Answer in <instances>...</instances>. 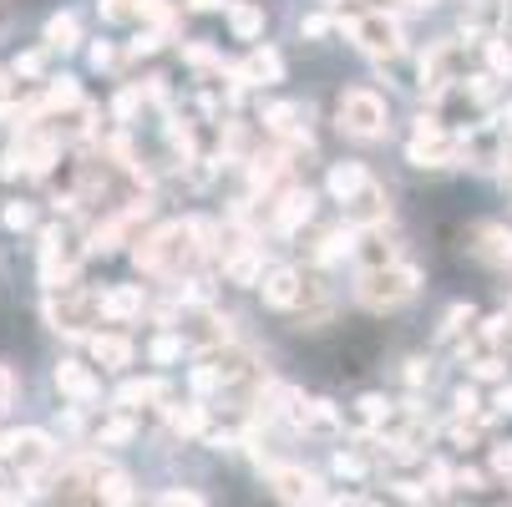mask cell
<instances>
[{"label":"cell","instance_id":"1","mask_svg":"<svg viewBox=\"0 0 512 507\" xmlns=\"http://www.w3.org/2000/svg\"><path fill=\"white\" fill-rule=\"evenodd\" d=\"M203 239H208V229L198 219H173V224L153 229L148 239H137L132 259H137V269H148L158 279H183L203 259V249H208Z\"/></svg>","mask_w":512,"mask_h":507},{"label":"cell","instance_id":"2","mask_svg":"<svg viewBox=\"0 0 512 507\" xmlns=\"http://www.w3.org/2000/svg\"><path fill=\"white\" fill-rule=\"evenodd\" d=\"M421 289V269L411 264H381V269H365L355 284V300L365 310H401L406 300H416Z\"/></svg>","mask_w":512,"mask_h":507},{"label":"cell","instance_id":"3","mask_svg":"<svg viewBox=\"0 0 512 507\" xmlns=\"http://www.w3.org/2000/svg\"><path fill=\"white\" fill-rule=\"evenodd\" d=\"M264 482L274 492V502L284 507H325V482L320 472L300 467V462H269L264 467Z\"/></svg>","mask_w":512,"mask_h":507},{"label":"cell","instance_id":"4","mask_svg":"<svg viewBox=\"0 0 512 507\" xmlns=\"http://www.w3.org/2000/svg\"><path fill=\"white\" fill-rule=\"evenodd\" d=\"M0 447H6V467L11 472H21V477H41V472H51L56 467V442L46 437V431H11V437H0Z\"/></svg>","mask_w":512,"mask_h":507},{"label":"cell","instance_id":"5","mask_svg":"<svg viewBox=\"0 0 512 507\" xmlns=\"http://www.w3.org/2000/svg\"><path fill=\"white\" fill-rule=\"evenodd\" d=\"M340 132H350V137H360V142L381 137V132H386V102H381L376 92H365V87L345 92V97H340Z\"/></svg>","mask_w":512,"mask_h":507},{"label":"cell","instance_id":"6","mask_svg":"<svg viewBox=\"0 0 512 507\" xmlns=\"http://www.w3.org/2000/svg\"><path fill=\"white\" fill-rule=\"evenodd\" d=\"M345 31H350V41L365 51V56H396L401 51V26H396V16H386V11H365V16H355V21H340Z\"/></svg>","mask_w":512,"mask_h":507},{"label":"cell","instance_id":"7","mask_svg":"<svg viewBox=\"0 0 512 507\" xmlns=\"http://www.w3.org/2000/svg\"><path fill=\"white\" fill-rule=\"evenodd\" d=\"M46 320L61 335H87V325L97 320V295H87V289H56L46 300Z\"/></svg>","mask_w":512,"mask_h":507},{"label":"cell","instance_id":"8","mask_svg":"<svg viewBox=\"0 0 512 507\" xmlns=\"http://www.w3.org/2000/svg\"><path fill=\"white\" fill-rule=\"evenodd\" d=\"M77 249H71V239L61 234V229H46L41 234V279H46V289L56 295V289H71V279H77Z\"/></svg>","mask_w":512,"mask_h":507},{"label":"cell","instance_id":"9","mask_svg":"<svg viewBox=\"0 0 512 507\" xmlns=\"http://www.w3.org/2000/svg\"><path fill=\"white\" fill-rule=\"evenodd\" d=\"M386 213H391V198H386V188L381 183H365L350 203H345V229H355V234H371V229H381L386 224Z\"/></svg>","mask_w":512,"mask_h":507},{"label":"cell","instance_id":"10","mask_svg":"<svg viewBox=\"0 0 512 507\" xmlns=\"http://www.w3.org/2000/svg\"><path fill=\"white\" fill-rule=\"evenodd\" d=\"M452 82H462V46L457 41H442L421 56V87L426 92H447Z\"/></svg>","mask_w":512,"mask_h":507},{"label":"cell","instance_id":"11","mask_svg":"<svg viewBox=\"0 0 512 507\" xmlns=\"http://www.w3.org/2000/svg\"><path fill=\"white\" fill-rule=\"evenodd\" d=\"M92 502H97V507H132V502H137L132 472H122V467H112V462H97V477H92Z\"/></svg>","mask_w":512,"mask_h":507},{"label":"cell","instance_id":"12","mask_svg":"<svg viewBox=\"0 0 512 507\" xmlns=\"http://www.w3.org/2000/svg\"><path fill=\"white\" fill-rule=\"evenodd\" d=\"M457 158H462V137H447L442 127L416 132V142H411V163H421V168H447Z\"/></svg>","mask_w":512,"mask_h":507},{"label":"cell","instance_id":"13","mask_svg":"<svg viewBox=\"0 0 512 507\" xmlns=\"http://www.w3.org/2000/svg\"><path fill=\"white\" fill-rule=\"evenodd\" d=\"M305 274L300 269H289V264H279V269H269V279L259 284L264 289V305H274V310H295V305H305Z\"/></svg>","mask_w":512,"mask_h":507},{"label":"cell","instance_id":"14","mask_svg":"<svg viewBox=\"0 0 512 507\" xmlns=\"http://www.w3.org/2000/svg\"><path fill=\"white\" fill-rule=\"evenodd\" d=\"M472 254L487 269H507L512 264V229L507 224H477L472 229Z\"/></svg>","mask_w":512,"mask_h":507},{"label":"cell","instance_id":"15","mask_svg":"<svg viewBox=\"0 0 512 507\" xmlns=\"http://www.w3.org/2000/svg\"><path fill=\"white\" fill-rule=\"evenodd\" d=\"M56 391L66 401H77V406H92L102 396V381L82 366V360H61V366H56Z\"/></svg>","mask_w":512,"mask_h":507},{"label":"cell","instance_id":"16","mask_svg":"<svg viewBox=\"0 0 512 507\" xmlns=\"http://www.w3.org/2000/svg\"><path fill=\"white\" fill-rule=\"evenodd\" d=\"M234 77H239L244 87H269V82L284 77V61H279L274 46H254V51L244 56V66H234Z\"/></svg>","mask_w":512,"mask_h":507},{"label":"cell","instance_id":"17","mask_svg":"<svg viewBox=\"0 0 512 507\" xmlns=\"http://www.w3.org/2000/svg\"><path fill=\"white\" fill-rule=\"evenodd\" d=\"M502 148H507V132H497V127H482V132H467L462 137V158L472 168H497L502 163Z\"/></svg>","mask_w":512,"mask_h":507},{"label":"cell","instance_id":"18","mask_svg":"<svg viewBox=\"0 0 512 507\" xmlns=\"http://www.w3.org/2000/svg\"><path fill=\"white\" fill-rule=\"evenodd\" d=\"M310 213H315V193L310 188H289L274 208V234H295L300 224H310Z\"/></svg>","mask_w":512,"mask_h":507},{"label":"cell","instance_id":"19","mask_svg":"<svg viewBox=\"0 0 512 507\" xmlns=\"http://www.w3.org/2000/svg\"><path fill=\"white\" fill-rule=\"evenodd\" d=\"M97 315L107 320H137L142 315V289L137 284H122V289H107V295H97Z\"/></svg>","mask_w":512,"mask_h":507},{"label":"cell","instance_id":"20","mask_svg":"<svg viewBox=\"0 0 512 507\" xmlns=\"http://www.w3.org/2000/svg\"><path fill=\"white\" fill-rule=\"evenodd\" d=\"M87 345H92V360H97V366H112V371L132 366V340H127V335H92Z\"/></svg>","mask_w":512,"mask_h":507},{"label":"cell","instance_id":"21","mask_svg":"<svg viewBox=\"0 0 512 507\" xmlns=\"http://www.w3.org/2000/svg\"><path fill=\"white\" fill-rule=\"evenodd\" d=\"M365 183H371V173H365L360 163H335L330 168V198H340V203H350Z\"/></svg>","mask_w":512,"mask_h":507},{"label":"cell","instance_id":"22","mask_svg":"<svg viewBox=\"0 0 512 507\" xmlns=\"http://www.w3.org/2000/svg\"><path fill=\"white\" fill-rule=\"evenodd\" d=\"M168 396V381H127L122 391H117V406L122 411H137V406H153V401H163Z\"/></svg>","mask_w":512,"mask_h":507},{"label":"cell","instance_id":"23","mask_svg":"<svg viewBox=\"0 0 512 507\" xmlns=\"http://www.w3.org/2000/svg\"><path fill=\"white\" fill-rule=\"evenodd\" d=\"M77 41H82V26H77V16H71V11H61V16L46 21V46L51 51H71Z\"/></svg>","mask_w":512,"mask_h":507},{"label":"cell","instance_id":"24","mask_svg":"<svg viewBox=\"0 0 512 507\" xmlns=\"http://www.w3.org/2000/svg\"><path fill=\"white\" fill-rule=\"evenodd\" d=\"M259 264H264V249L249 244V249L229 254V279H234V284H254V279H259Z\"/></svg>","mask_w":512,"mask_h":507},{"label":"cell","instance_id":"25","mask_svg":"<svg viewBox=\"0 0 512 507\" xmlns=\"http://www.w3.org/2000/svg\"><path fill=\"white\" fill-rule=\"evenodd\" d=\"M229 26H234L239 41H254V36H264V11L259 6H229Z\"/></svg>","mask_w":512,"mask_h":507},{"label":"cell","instance_id":"26","mask_svg":"<svg viewBox=\"0 0 512 507\" xmlns=\"http://www.w3.org/2000/svg\"><path fill=\"white\" fill-rule=\"evenodd\" d=\"M173 431H178V437H203V431H208V411H203L198 401L178 406V411H173Z\"/></svg>","mask_w":512,"mask_h":507},{"label":"cell","instance_id":"27","mask_svg":"<svg viewBox=\"0 0 512 507\" xmlns=\"http://www.w3.org/2000/svg\"><path fill=\"white\" fill-rule=\"evenodd\" d=\"M137 437V421L132 416H117V421H102L97 426V447H127Z\"/></svg>","mask_w":512,"mask_h":507},{"label":"cell","instance_id":"28","mask_svg":"<svg viewBox=\"0 0 512 507\" xmlns=\"http://www.w3.org/2000/svg\"><path fill=\"white\" fill-rule=\"evenodd\" d=\"M77 102H82V87H77V77H56L41 107H46V112H61V107H77Z\"/></svg>","mask_w":512,"mask_h":507},{"label":"cell","instance_id":"29","mask_svg":"<svg viewBox=\"0 0 512 507\" xmlns=\"http://www.w3.org/2000/svg\"><path fill=\"white\" fill-rule=\"evenodd\" d=\"M355 249V229H330L325 239H320V249H315V264H330V259H340V254H350Z\"/></svg>","mask_w":512,"mask_h":507},{"label":"cell","instance_id":"30","mask_svg":"<svg viewBox=\"0 0 512 507\" xmlns=\"http://www.w3.org/2000/svg\"><path fill=\"white\" fill-rule=\"evenodd\" d=\"M386 416H391V401H386V396H360V401H355V426H360V431H365V426H381Z\"/></svg>","mask_w":512,"mask_h":507},{"label":"cell","instance_id":"31","mask_svg":"<svg viewBox=\"0 0 512 507\" xmlns=\"http://www.w3.org/2000/svg\"><path fill=\"white\" fill-rule=\"evenodd\" d=\"M51 158H56V142H51V137H31V142H26V168H31V173H46Z\"/></svg>","mask_w":512,"mask_h":507},{"label":"cell","instance_id":"32","mask_svg":"<svg viewBox=\"0 0 512 507\" xmlns=\"http://www.w3.org/2000/svg\"><path fill=\"white\" fill-rule=\"evenodd\" d=\"M295 117H300V107H295V102H279V107H269V112H264L269 132H279V137L295 132Z\"/></svg>","mask_w":512,"mask_h":507},{"label":"cell","instance_id":"33","mask_svg":"<svg viewBox=\"0 0 512 507\" xmlns=\"http://www.w3.org/2000/svg\"><path fill=\"white\" fill-rule=\"evenodd\" d=\"M97 11H102V21L122 26V21H132L142 11V0H97Z\"/></svg>","mask_w":512,"mask_h":507},{"label":"cell","instance_id":"34","mask_svg":"<svg viewBox=\"0 0 512 507\" xmlns=\"http://www.w3.org/2000/svg\"><path fill=\"white\" fill-rule=\"evenodd\" d=\"M148 355L158 360V366H173V360L183 355V340H178V335H158V340L148 345Z\"/></svg>","mask_w":512,"mask_h":507},{"label":"cell","instance_id":"35","mask_svg":"<svg viewBox=\"0 0 512 507\" xmlns=\"http://www.w3.org/2000/svg\"><path fill=\"white\" fill-rule=\"evenodd\" d=\"M137 107H142V87H127V92L112 102V117H117V122H132V117H137Z\"/></svg>","mask_w":512,"mask_h":507},{"label":"cell","instance_id":"36","mask_svg":"<svg viewBox=\"0 0 512 507\" xmlns=\"http://www.w3.org/2000/svg\"><path fill=\"white\" fill-rule=\"evenodd\" d=\"M153 507H208V502H203L198 492H188V487H173V492H163Z\"/></svg>","mask_w":512,"mask_h":507},{"label":"cell","instance_id":"37","mask_svg":"<svg viewBox=\"0 0 512 507\" xmlns=\"http://www.w3.org/2000/svg\"><path fill=\"white\" fill-rule=\"evenodd\" d=\"M487 56H492V71H497V77H512V46H507V41H492Z\"/></svg>","mask_w":512,"mask_h":507},{"label":"cell","instance_id":"38","mask_svg":"<svg viewBox=\"0 0 512 507\" xmlns=\"http://www.w3.org/2000/svg\"><path fill=\"white\" fill-rule=\"evenodd\" d=\"M335 472L360 482V477H365V457H355V452H335Z\"/></svg>","mask_w":512,"mask_h":507},{"label":"cell","instance_id":"39","mask_svg":"<svg viewBox=\"0 0 512 507\" xmlns=\"http://www.w3.org/2000/svg\"><path fill=\"white\" fill-rule=\"evenodd\" d=\"M472 376H477V381H497V376H502V360H497V355H477V360H472Z\"/></svg>","mask_w":512,"mask_h":507},{"label":"cell","instance_id":"40","mask_svg":"<svg viewBox=\"0 0 512 507\" xmlns=\"http://www.w3.org/2000/svg\"><path fill=\"white\" fill-rule=\"evenodd\" d=\"M11 401H16V376L11 366H0V411H11Z\"/></svg>","mask_w":512,"mask_h":507},{"label":"cell","instance_id":"41","mask_svg":"<svg viewBox=\"0 0 512 507\" xmlns=\"http://www.w3.org/2000/svg\"><path fill=\"white\" fill-rule=\"evenodd\" d=\"M6 224L11 229H31V203H11L6 208Z\"/></svg>","mask_w":512,"mask_h":507},{"label":"cell","instance_id":"42","mask_svg":"<svg viewBox=\"0 0 512 507\" xmlns=\"http://www.w3.org/2000/svg\"><path fill=\"white\" fill-rule=\"evenodd\" d=\"M492 472H512V442L492 447Z\"/></svg>","mask_w":512,"mask_h":507},{"label":"cell","instance_id":"43","mask_svg":"<svg viewBox=\"0 0 512 507\" xmlns=\"http://www.w3.org/2000/svg\"><path fill=\"white\" fill-rule=\"evenodd\" d=\"M36 71H41V56H36V51L16 56V77H36Z\"/></svg>","mask_w":512,"mask_h":507},{"label":"cell","instance_id":"44","mask_svg":"<svg viewBox=\"0 0 512 507\" xmlns=\"http://www.w3.org/2000/svg\"><path fill=\"white\" fill-rule=\"evenodd\" d=\"M477 406H482V401H477V391H472V386H462V391H457V411H462V416H472Z\"/></svg>","mask_w":512,"mask_h":507},{"label":"cell","instance_id":"45","mask_svg":"<svg viewBox=\"0 0 512 507\" xmlns=\"http://www.w3.org/2000/svg\"><path fill=\"white\" fill-rule=\"evenodd\" d=\"M330 31V16H305V36H325Z\"/></svg>","mask_w":512,"mask_h":507},{"label":"cell","instance_id":"46","mask_svg":"<svg viewBox=\"0 0 512 507\" xmlns=\"http://www.w3.org/2000/svg\"><path fill=\"white\" fill-rule=\"evenodd\" d=\"M92 66H112V46H107V41L92 46Z\"/></svg>","mask_w":512,"mask_h":507},{"label":"cell","instance_id":"47","mask_svg":"<svg viewBox=\"0 0 512 507\" xmlns=\"http://www.w3.org/2000/svg\"><path fill=\"white\" fill-rule=\"evenodd\" d=\"M406 381H411V386H421V381H426V360H411V371H406Z\"/></svg>","mask_w":512,"mask_h":507},{"label":"cell","instance_id":"48","mask_svg":"<svg viewBox=\"0 0 512 507\" xmlns=\"http://www.w3.org/2000/svg\"><path fill=\"white\" fill-rule=\"evenodd\" d=\"M188 6H193V11H218L224 0H188Z\"/></svg>","mask_w":512,"mask_h":507},{"label":"cell","instance_id":"49","mask_svg":"<svg viewBox=\"0 0 512 507\" xmlns=\"http://www.w3.org/2000/svg\"><path fill=\"white\" fill-rule=\"evenodd\" d=\"M497 406H502V411H512V386H502V391H497Z\"/></svg>","mask_w":512,"mask_h":507},{"label":"cell","instance_id":"50","mask_svg":"<svg viewBox=\"0 0 512 507\" xmlns=\"http://www.w3.org/2000/svg\"><path fill=\"white\" fill-rule=\"evenodd\" d=\"M11 92V77H6V71H0V97H6Z\"/></svg>","mask_w":512,"mask_h":507},{"label":"cell","instance_id":"51","mask_svg":"<svg viewBox=\"0 0 512 507\" xmlns=\"http://www.w3.org/2000/svg\"><path fill=\"white\" fill-rule=\"evenodd\" d=\"M507 132H512V102H507Z\"/></svg>","mask_w":512,"mask_h":507},{"label":"cell","instance_id":"52","mask_svg":"<svg viewBox=\"0 0 512 507\" xmlns=\"http://www.w3.org/2000/svg\"><path fill=\"white\" fill-rule=\"evenodd\" d=\"M416 6H426V0H416Z\"/></svg>","mask_w":512,"mask_h":507}]
</instances>
